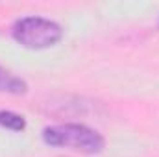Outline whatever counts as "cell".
Returning <instances> with one entry per match:
<instances>
[{"label": "cell", "instance_id": "obj_2", "mask_svg": "<svg viewBox=\"0 0 159 157\" xmlns=\"http://www.w3.org/2000/svg\"><path fill=\"white\" fill-rule=\"evenodd\" d=\"M63 30L54 20L43 19V17H24L15 22L13 26V37L26 48H48L54 46L61 39Z\"/></svg>", "mask_w": 159, "mask_h": 157}, {"label": "cell", "instance_id": "obj_3", "mask_svg": "<svg viewBox=\"0 0 159 157\" xmlns=\"http://www.w3.org/2000/svg\"><path fill=\"white\" fill-rule=\"evenodd\" d=\"M26 83L20 78L13 76L11 72L4 70L0 67V92H9V94H24L26 92Z\"/></svg>", "mask_w": 159, "mask_h": 157}, {"label": "cell", "instance_id": "obj_4", "mask_svg": "<svg viewBox=\"0 0 159 157\" xmlns=\"http://www.w3.org/2000/svg\"><path fill=\"white\" fill-rule=\"evenodd\" d=\"M0 126L7 128V129H15V131H20L26 128V122L20 115H15V113H9V111H0Z\"/></svg>", "mask_w": 159, "mask_h": 157}, {"label": "cell", "instance_id": "obj_1", "mask_svg": "<svg viewBox=\"0 0 159 157\" xmlns=\"http://www.w3.org/2000/svg\"><path fill=\"white\" fill-rule=\"evenodd\" d=\"M43 139L50 146L70 148L81 154H100L104 150V137L81 124H61L50 126L43 131Z\"/></svg>", "mask_w": 159, "mask_h": 157}]
</instances>
